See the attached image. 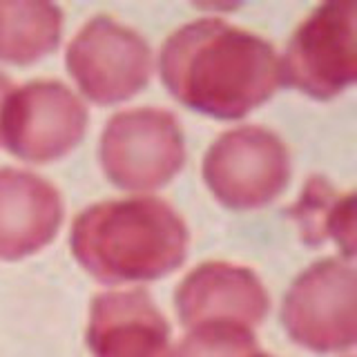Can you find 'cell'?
I'll return each mask as SVG.
<instances>
[{
    "label": "cell",
    "mask_w": 357,
    "mask_h": 357,
    "mask_svg": "<svg viewBox=\"0 0 357 357\" xmlns=\"http://www.w3.org/2000/svg\"><path fill=\"white\" fill-rule=\"evenodd\" d=\"M188 228L161 199L103 201L83 210L72 226V252L105 284L150 282L170 275L188 255Z\"/></svg>",
    "instance_id": "obj_2"
},
{
    "label": "cell",
    "mask_w": 357,
    "mask_h": 357,
    "mask_svg": "<svg viewBox=\"0 0 357 357\" xmlns=\"http://www.w3.org/2000/svg\"><path fill=\"white\" fill-rule=\"evenodd\" d=\"M284 326L297 344L319 353L355 342V273L340 259H324L297 277L284 299Z\"/></svg>",
    "instance_id": "obj_8"
},
{
    "label": "cell",
    "mask_w": 357,
    "mask_h": 357,
    "mask_svg": "<svg viewBox=\"0 0 357 357\" xmlns=\"http://www.w3.org/2000/svg\"><path fill=\"white\" fill-rule=\"evenodd\" d=\"M63 201L43 176L0 170V259H20L45 248L61 228Z\"/></svg>",
    "instance_id": "obj_11"
},
{
    "label": "cell",
    "mask_w": 357,
    "mask_h": 357,
    "mask_svg": "<svg viewBox=\"0 0 357 357\" xmlns=\"http://www.w3.org/2000/svg\"><path fill=\"white\" fill-rule=\"evenodd\" d=\"M176 312L185 326L239 324L255 326L268 312V295L252 271L232 264H204L176 290Z\"/></svg>",
    "instance_id": "obj_9"
},
{
    "label": "cell",
    "mask_w": 357,
    "mask_h": 357,
    "mask_svg": "<svg viewBox=\"0 0 357 357\" xmlns=\"http://www.w3.org/2000/svg\"><path fill=\"white\" fill-rule=\"evenodd\" d=\"M63 14L47 3H0V61L33 63L56 50Z\"/></svg>",
    "instance_id": "obj_13"
},
{
    "label": "cell",
    "mask_w": 357,
    "mask_h": 357,
    "mask_svg": "<svg viewBox=\"0 0 357 357\" xmlns=\"http://www.w3.org/2000/svg\"><path fill=\"white\" fill-rule=\"evenodd\" d=\"M255 357H266V355H255Z\"/></svg>",
    "instance_id": "obj_16"
},
{
    "label": "cell",
    "mask_w": 357,
    "mask_h": 357,
    "mask_svg": "<svg viewBox=\"0 0 357 357\" xmlns=\"http://www.w3.org/2000/svg\"><path fill=\"white\" fill-rule=\"evenodd\" d=\"M87 109L59 81H33L14 87L0 116V145L22 161L47 163L81 143Z\"/></svg>",
    "instance_id": "obj_5"
},
{
    "label": "cell",
    "mask_w": 357,
    "mask_h": 357,
    "mask_svg": "<svg viewBox=\"0 0 357 357\" xmlns=\"http://www.w3.org/2000/svg\"><path fill=\"white\" fill-rule=\"evenodd\" d=\"M67 70L94 103H121L148 85L152 54L137 31L98 16L76 33L67 50Z\"/></svg>",
    "instance_id": "obj_6"
},
{
    "label": "cell",
    "mask_w": 357,
    "mask_h": 357,
    "mask_svg": "<svg viewBox=\"0 0 357 357\" xmlns=\"http://www.w3.org/2000/svg\"><path fill=\"white\" fill-rule=\"evenodd\" d=\"M159 70L178 103L215 119L245 116L282 83L273 45L219 18L176 29L163 45Z\"/></svg>",
    "instance_id": "obj_1"
},
{
    "label": "cell",
    "mask_w": 357,
    "mask_h": 357,
    "mask_svg": "<svg viewBox=\"0 0 357 357\" xmlns=\"http://www.w3.org/2000/svg\"><path fill=\"white\" fill-rule=\"evenodd\" d=\"M100 165L123 190L165 185L185 163V143L178 121L165 109H128L107 123L100 137Z\"/></svg>",
    "instance_id": "obj_3"
},
{
    "label": "cell",
    "mask_w": 357,
    "mask_h": 357,
    "mask_svg": "<svg viewBox=\"0 0 357 357\" xmlns=\"http://www.w3.org/2000/svg\"><path fill=\"white\" fill-rule=\"evenodd\" d=\"M290 217L299 223L301 239L310 245L337 241L346 257L355 250V195L335 190L324 176H312L301 190Z\"/></svg>",
    "instance_id": "obj_12"
},
{
    "label": "cell",
    "mask_w": 357,
    "mask_h": 357,
    "mask_svg": "<svg viewBox=\"0 0 357 357\" xmlns=\"http://www.w3.org/2000/svg\"><path fill=\"white\" fill-rule=\"evenodd\" d=\"M257 344L248 326L201 324L181 342L172 357H255Z\"/></svg>",
    "instance_id": "obj_14"
},
{
    "label": "cell",
    "mask_w": 357,
    "mask_h": 357,
    "mask_svg": "<svg viewBox=\"0 0 357 357\" xmlns=\"http://www.w3.org/2000/svg\"><path fill=\"white\" fill-rule=\"evenodd\" d=\"M11 89H14V85H11V81L5 76V74H0V116H3V107H5V100L7 96L11 94Z\"/></svg>",
    "instance_id": "obj_15"
},
{
    "label": "cell",
    "mask_w": 357,
    "mask_h": 357,
    "mask_svg": "<svg viewBox=\"0 0 357 357\" xmlns=\"http://www.w3.org/2000/svg\"><path fill=\"white\" fill-rule=\"evenodd\" d=\"M210 192L232 210H252L282 195L290 178L284 141L264 128L230 130L210 145L204 159Z\"/></svg>",
    "instance_id": "obj_4"
},
{
    "label": "cell",
    "mask_w": 357,
    "mask_h": 357,
    "mask_svg": "<svg viewBox=\"0 0 357 357\" xmlns=\"http://www.w3.org/2000/svg\"><path fill=\"white\" fill-rule=\"evenodd\" d=\"M355 7L321 5L301 22L279 61L282 83L333 98L355 81Z\"/></svg>",
    "instance_id": "obj_7"
},
{
    "label": "cell",
    "mask_w": 357,
    "mask_h": 357,
    "mask_svg": "<svg viewBox=\"0 0 357 357\" xmlns=\"http://www.w3.org/2000/svg\"><path fill=\"white\" fill-rule=\"evenodd\" d=\"M94 357H172L170 328L143 290L103 293L87 326Z\"/></svg>",
    "instance_id": "obj_10"
}]
</instances>
